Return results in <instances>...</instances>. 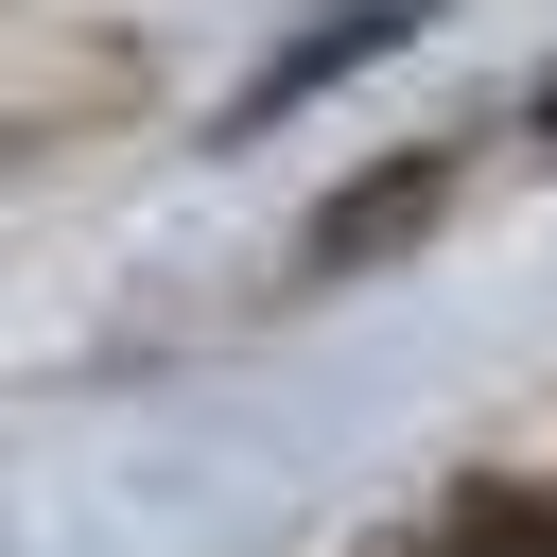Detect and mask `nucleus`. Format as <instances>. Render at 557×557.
<instances>
[{
	"label": "nucleus",
	"instance_id": "obj_1",
	"mask_svg": "<svg viewBox=\"0 0 557 557\" xmlns=\"http://www.w3.org/2000/svg\"><path fill=\"white\" fill-rule=\"evenodd\" d=\"M435 557H557V487H470L435 522Z\"/></svg>",
	"mask_w": 557,
	"mask_h": 557
}]
</instances>
